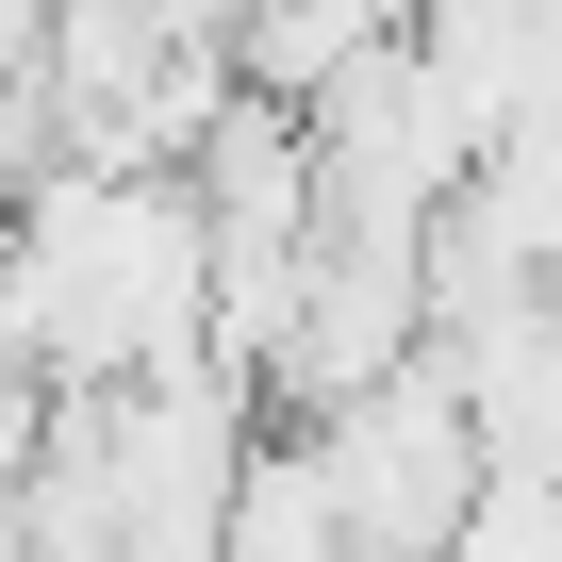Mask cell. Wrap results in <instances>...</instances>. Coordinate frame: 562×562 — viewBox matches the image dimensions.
<instances>
[{
  "label": "cell",
  "mask_w": 562,
  "mask_h": 562,
  "mask_svg": "<svg viewBox=\"0 0 562 562\" xmlns=\"http://www.w3.org/2000/svg\"><path fill=\"white\" fill-rule=\"evenodd\" d=\"M299 430H315V463H331V496H348V546H364V562H447V529H463V513H480V480H496V430H480V397H463L447 331H430L414 364H381L364 397L299 414Z\"/></svg>",
  "instance_id": "obj_2"
},
{
  "label": "cell",
  "mask_w": 562,
  "mask_h": 562,
  "mask_svg": "<svg viewBox=\"0 0 562 562\" xmlns=\"http://www.w3.org/2000/svg\"><path fill=\"white\" fill-rule=\"evenodd\" d=\"M0 281H18V348L50 364V397H133L215 348V248H199L182 166L67 149L0 232Z\"/></svg>",
  "instance_id": "obj_1"
},
{
  "label": "cell",
  "mask_w": 562,
  "mask_h": 562,
  "mask_svg": "<svg viewBox=\"0 0 562 562\" xmlns=\"http://www.w3.org/2000/svg\"><path fill=\"white\" fill-rule=\"evenodd\" d=\"M215 562H364L348 546V496H331V463H315V430L299 414H265V447H248V480H232V546Z\"/></svg>",
  "instance_id": "obj_3"
}]
</instances>
